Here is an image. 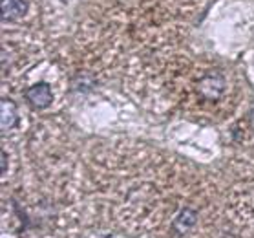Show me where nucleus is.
<instances>
[{"mask_svg":"<svg viewBox=\"0 0 254 238\" xmlns=\"http://www.w3.org/2000/svg\"><path fill=\"white\" fill-rule=\"evenodd\" d=\"M197 220V215L192 209H183V213L178 216V220L174 222V229H178L179 233H185L187 229H190Z\"/></svg>","mask_w":254,"mask_h":238,"instance_id":"5","label":"nucleus"},{"mask_svg":"<svg viewBox=\"0 0 254 238\" xmlns=\"http://www.w3.org/2000/svg\"><path fill=\"white\" fill-rule=\"evenodd\" d=\"M223 90H225V79L218 72H210L205 77H201L199 82H197V92H199V95L208 99V101L220 99Z\"/></svg>","mask_w":254,"mask_h":238,"instance_id":"1","label":"nucleus"},{"mask_svg":"<svg viewBox=\"0 0 254 238\" xmlns=\"http://www.w3.org/2000/svg\"><path fill=\"white\" fill-rule=\"evenodd\" d=\"M7 170V158H6V152L2 151V176L6 174Z\"/></svg>","mask_w":254,"mask_h":238,"instance_id":"6","label":"nucleus"},{"mask_svg":"<svg viewBox=\"0 0 254 238\" xmlns=\"http://www.w3.org/2000/svg\"><path fill=\"white\" fill-rule=\"evenodd\" d=\"M26 101L35 108H48L53 101L52 86L48 82H37L26 90Z\"/></svg>","mask_w":254,"mask_h":238,"instance_id":"2","label":"nucleus"},{"mask_svg":"<svg viewBox=\"0 0 254 238\" xmlns=\"http://www.w3.org/2000/svg\"><path fill=\"white\" fill-rule=\"evenodd\" d=\"M18 121V112L17 105L13 103L11 99H2L0 101V127H2V132H7L11 130Z\"/></svg>","mask_w":254,"mask_h":238,"instance_id":"3","label":"nucleus"},{"mask_svg":"<svg viewBox=\"0 0 254 238\" xmlns=\"http://www.w3.org/2000/svg\"><path fill=\"white\" fill-rule=\"evenodd\" d=\"M28 11L26 0H2V17L6 20H17Z\"/></svg>","mask_w":254,"mask_h":238,"instance_id":"4","label":"nucleus"}]
</instances>
